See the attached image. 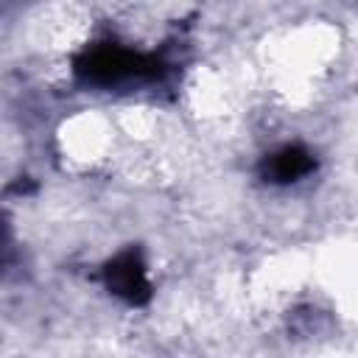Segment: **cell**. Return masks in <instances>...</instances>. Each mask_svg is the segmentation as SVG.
<instances>
[{"instance_id":"6da1fadb","label":"cell","mask_w":358,"mask_h":358,"mask_svg":"<svg viewBox=\"0 0 358 358\" xmlns=\"http://www.w3.org/2000/svg\"><path fill=\"white\" fill-rule=\"evenodd\" d=\"M109 285L115 294L120 296H129V299H137L143 291H145V277H143V268L134 257H120L112 268H109Z\"/></svg>"},{"instance_id":"7a4b0ae2","label":"cell","mask_w":358,"mask_h":358,"mask_svg":"<svg viewBox=\"0 0 358 358\" xmlns=\"http://www.w3.org/2000/svg\"><path fill=\"white\" fill-rule=\"evenodd\" d=\"M310 168L308 154L299 148H282L280 154L271 157V171L277 179H296Z\"/></svg>"}]
</instances>
